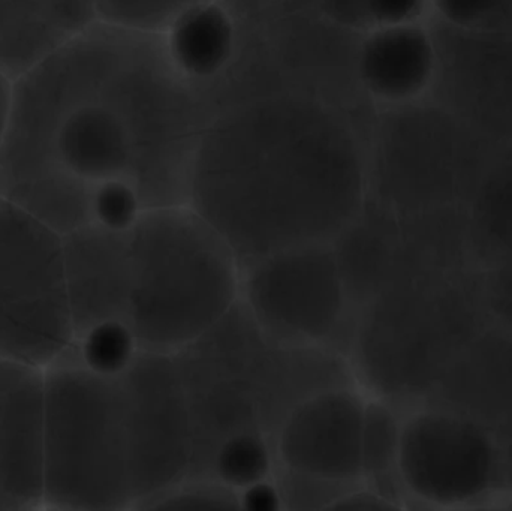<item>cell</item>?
Instances as JSON below:
<instances>
[{
    "label": "cell",
    "mask_w": 512,
    "mask_h": 511,
    "mask_svg": "<svg viewBox=\"0 0 512 511\" xmlns=\"http://www.w3.org/2000/svg\"><path fill=\"white\" fill-rule=\"evenodd\" d=\"M209 108L164 35L99 23L14 78L0 198L66 236L96 221L99 186L143 209L188 206Z\"/></svg>",
    "instance_id": "cell-1"
},
{
    "label": "cell",
    "mask_w": 512,
    "mask_h": 511,
    "mask_svg": "<svg viewBox=\"0 0 512 511\" xmlns=\"http://www.w3.org/2000/svg\"><path fill=\"white\" fill-rule=\"evenodd\" d=\"M373 120L273 96L210 116L192 168L189 206L240 270L310 245H333L367 203Z\"/></svg>",
    "instance_id": "cell-2"
},
{
    "label": "cell",
    "mask_w": 512,
    "mask_h": 511,
    "mask_svg": "<svg viewBox=\"0 0 512 511\" xmlns=\"http://www.w3.org/2000/svg\"><path fill=\"white\" fill-rule=\"evenodd\" d=\"M173 357L194 432L186 480L207 479L213 456L231 438L259 434L273 440L301 402L331 387L357 384L345 354L277 341L242 299Z\"/></svg>",
    "instance_id": "cell-3"
},
{
    "label": "cell",
    "mask_w": 512,
    "mask_h": 511,
    "mask_svg": "<svg viewBox=\"0 0 512 511\" xmlns=\"http://www.w3.org/2000/svg\"><path fill=\"white\" fill-rule=\"evenodd\" d=\"M234 24L224 71L200 87L210 114L273 96L315 99L373 119L358 72L363 35L340 26L315 0H221Z\"/></svg>",
    "instance_id": "cell-4"
},
{
    "label": "cell",
    "mask_w": 512,
    "mask_h": 511,
    "mask_svg": "<svg viewBox=\"0 0 512 511\" xmlns=\"http://www.w3.org/2000/svg\"><path fill=\"white\" fill-rule=\"evenodd\" d=\"M489 323L480 270L411 276L355 309L346 356L367 395L405 410L430 398L454 357Z\"/></svg>",
    "instance_id": "cell-5"
},
{
    "label": "cell",
    "mask_w": 512,
    "mask_h": 511,
    "mask_svg": "<svg viewBox=\"0 0 512 511\" xmlns=\"http://www.w3.org/2000/svg\"><path fill=\"white\" fill-rule=\"evenodd\" d=\"M240 291L236 257L191 206L143 210L128 228L123 324L140 350L188 347L239 302Z\"/></svg>",
    "instance_id": "cell-6"
},
{
    "label": "cell",
    "mask_w": 512,
    "mask_h": 511,
    "mask_svg": "<svg viewBox=\"0 0 512 511\" xmlns=\"http://www.w3.org/2000/svg\"><path fill=\"white\" fill-rule=\"evenodd\" d=\"M120 371L89 365L78 348L45 369L44 509H134Z\"/></svg>",
    "instance_id": "cell-7"
},
{
    "label": "cell",
    "mask_w": 512,
    "mask_h": 511,
    "mask_svg": "<svg viewBox=\"0 0 512 511\" xmlns=\"http://www.w3.org/2000/svg\"><path fill=\"white\" fill-rule=\"evenodd\" d=\"M504 144L430 96L378 107L367 140V200L403 216L466 209Z\"/></svg>",
    "instance_id": "cell-8"
},
{
    "label": "cell",
    "mask_w": 512,
    "mask_h": 511,
    "mask_svg": "<svg viewBox=\"0 0 512 511\" xmlns=\"http://www.w3.org/2000/svg\"><path fill=\"white\" fill-rule=\"evenodd\" d=\"M75 348L63 236L0 198V357L45 371Z\"/></svg>",
    "instance_id": "cell-9"
},
{
    "label": "cell",
    "mask_w": 512,
    "mask_h": 511,
    "mask_svg": "<svg viewBox=\"0 0 512 511\" xmlns=\"http://www.w3.org/2000/svg\"><path fill=\"white\" fill-rule=\"evenodd\" d=\"M399 477L406 504L475 509L505 500L492 426L432 401L403 410Z\"/></svg>",
    "instance_id": "cell-10"
},
{
    "label": "cell",
    "mask_w": 512,
    "mask_h": 511,
    "mask_svg": "<svg viewBox=\"0 0 512 511\" xmlns=\"http://www.w3.org/2000/svg\"><path fill=\"white\" fill-rule=\"evenodd\" d=\"M240 299L277 341L348 353L354 306L333 245L301 246L252 264L242 272Z\"/></svg>",
    "instance_id": "cell-11"
},
{
    "label": "cell",
    "mask_w": 512,
    "mask_h": 511,
    "mask_svg": "<svg viewBox=\"0 0 512 511\" xmlns=\"http://www.w3.org/2000/svg\"><path fill=\"white\" fill-rule=\"evenodd\" d=\"M120 374L128 405L134 509H144L191 473V413L173 354L140 350Z\"/></svg>",
    "instance_id": "cell-12"
},
{
    "label": "cell",
    "mask_w": 512,
    "mask_h": 511,
    "mask_svg": "<svg viewBox=\"0 0 512 511\" xmlns=\"http://www.w3.org/2000/svg\"><path fill=\"white\" fill-rule=\"evenodd\" d=\"M361 392L357 384L331 387L295 407L273 438L274 473L312 483L331 504L364 486Z\"/></svg>",
    "instance_id": "cell-13"
},
{
    "label": "cell",
    "mask_w": 512,
    "mask_h": 511,
    "mask_svg": "<svg viewBox=\"0 0 512 511\" xmlns=\"http://www.w3.org/2000/svg\"><path fill=\"white\" fill-rule=\"evenodd\" d=\"M438 72L430 98L512 146V30L469 32L432 20Z\"/></svg>",
    "instance_id": "cell-14"
},
{
    "label": "cell",
    "mask_w": 512,
    "mask_h": 511,
    "mask_svg": "<svg viewBox=\"0 0 512 511\" xmlns=\"http://www.w3.org/2000/svg\"><path fill=\"white\" fill-rule=\"evenodd\" d=\"M44 369L0 357V511L44 509Z\"/></svg>",
    "instance_id": "cell-15"
},
{
    "label": "cell",
    "mask_w": 512,
    "mask_h": 511,
    "mask_svg": "<svg viewBox=\"0 0 512 511\" xmlns=\"http://www.w3.org/2000/svg\"><path fill=\"white\" fill-rule=\"evenodd\" d=\"M128 228L90 222L63 236L77 345L98 327L122 323L128 290Z\"/></svg>",
    "instance_id": "cell-16"
},
{
    "label": "cell",
    "mask_w": 512,
    "mask_h": 511,
    "mask_svg": "<svg viewBox=\"0 0 512 511\" xmlns=\"http://www.w3.org/2000/svg\"><path fill=\"white\" fill-rule=\"evenodd\" d=\"M358 72L376 107L429 98L438 72V48L430 18L364 33Z\"/></svg>",
    "instance_id": "cell-17"
},
{
    "label": "cell",
    "mask_w": 512,
    "mask_h": 511,
    "mask_svg": "<svg viewBox=\"0 0 512 511\" xmlns=\"http://www.w3.org/2000/svg\"><path fill=\"white\" fill-rule=\"evenodd\" d=\"M427 401L495 426L512 410V330L489 323L456 357Z\"/></svg>",
    "instance_id": "cell-18"
},
{
    "label": "cell",
    "mask_w": 512,
    "mask_h": 511,
    "mask_svg": "<svg viewBox=\"0 0 512 511\" xmlns=\"http://www.w3.org/2000/svg\"><path fill=\"white\" fill-rule=\"evenodd\" d=\"M96 21L95 0H0V69L17 78Z\"/></svg>",
    "instance_id": "cell-19"
},
{
    "label": "cell",
    "mask_w": 512,
    "mask_h": 511,
    "mask_svg": "<svg viewBox=\"0 0 512 511\" xmlns=\"http://www.w3.org/2000/svg\"><path fill=\"white\" fill-rule=\"evenodd\" d=\"M164 39L180 72L203 87L230 62L234 24L221 0H209L180 15L164 33Z\"/></svg>",
    "instance_id": "cell-20"
},
{
    "label": "cell",
    "mask_w": 512,
    "mask_h": 511,
    "mask_svg": "<svg viewBox=\"0 0 512 511\" xmlns=\"http://www.w3.org/2000/svg\"><path fill=\"white\" fill-rule=\"evenodd\" d=\"M472 260L478 270L512 257V146L498 158L465 209Z\"/></svg>",
    "instance_id": "cell-21"
},
{
    "label": "cell",
    "mask_w": 512,
    "mask_h": 511,
    "mask_svg": "<svg viewBox=\"0 0 512 511\" xmlns=\"http://www.w3.org/2000/svg\"><path fill=\"white\" fill-rule=\"evenodd\" d=\"M402 417V408L367 395L361 440L364 486L393 503L397 509L406 506L405 492L399 477Z\"/></svg>",
    "instance_id": "cell-22"
},
{
    "label": "cell",
    "mask_w": 512,
    "mask_h": 511,
    "mask_svg": "<svg viewBox=\"0 0 512 511\" xmlns=\"http://www.w3.org/2000/svg\"><path fill=\"white\" fill-rule=\"evenodd\" d=\"M273 440L259 434L231 438L213 456L207 480H218L239 492L245 486L274 474Z\"/></svg>",
    "instance_id": "cell-23"
},
{
    "label": "cell",
    "mask_w": 512,
    "mask_h": 511,
    "mask_svg": "<svg viewBox=\"0 0 512 511\" xmlns=\"http://www.w3.org/2000/svg\"><path fill=\"white\" fill-rule=\"evenodd\" d=\"M315 3L331 20L360 35L430 18L429 0H315Z\"/></svg>",
    "instance_id": "cell-24"
},
{
    "label": "cell",
    "mask_w": 512,
    "mask_h": 511,
    "mask_svg": "<svg viewBox=\"0 0 512 511\" xmlns=\"http://www.w3.org/2000/svg\"><path fill=\"white\" fill-rule=\"evenodd\" d=\"M209 0H95L96 20L134 32L164 35L194 6Z\"/></svg>",
    "instance_id": "cell-25"
},
{
    "label": "cell",
    "mask_w": 512,
    "mask_h": 511,
    "mask_svg": "<svg viewBox=\"0 0 512 511\" xmlns=\"http://www.w3.org/2000/svg\"><path fill=\"white\" fill-rule=\"evenodd\" d=\"M430 18L469 32H511L512 0H429Z\"/></svg>",
    "instance_id": "cell-26"
},
{
    "label": "cell",
    "mask_w": 512,
    "mask_h": 511,
    "mask_svg": "<svg viewBox=\"0 0 512 511\" xmlns=\"http://www.w3.org/2000/svg\"><path fill=\"white\" fill-rule=\"evenodd\" d=\"M144 509L240 510L239 494L218 480H185Z\"/></svg>",
    "instance_id": "cell-27"
},
{
    "label": "cell",
    "mask_w": 512,
    "mask_h": 511,
    "mask_svg": "<svg viewBox=\"0 0 512 511\" xmlns=\"http://www.w3.org/2000/svg\"><path fill=\"white\" fill-rule=\"evenodd\" d=\"M480 272L490 320L512 330V257Z\"/></svg>",
    "instance_id": "cell-28"
},
{
    "label": "cell",
    "mask_w": 512,
    "mask_h": 511,
    "mask_svg": "<svg viewBox=\"0 0 512 511\" xmlns=\"http://www.w3.org/2000/svg\"><path fill=\"white\" fill-rule=\"evenodd\" d=\"M240 510L251 511H277L285 510L282 491L274 476L258 480L240 489L239 492Z\"/></svg>",
    "instance_id": "cell-29"
},
{
    "label": "cell",
    "mask_w": 512,
    "mask_h": 511,
    "mask_svg": "<svg viewBox=\"0 0 512 511\" xmlns=\"http://www.w3.org/2000/svg\"><path fill=\"white\" fill-rule=\"evenodd\" d=\"M499 459H501L502 486L505 500L512 501V410L493 426Z\"/></svg>",
    "instance_id": "cell-30"
},
{
    "label": "cell",
    "mask_w": 512,
    "mask_h": 511,
    "mask_svg": "<svg viewBox=\"0 0 512 511\" xmlns=\"http://www.w3.org/2000/svg\"><path fill=\"white\" fill-rule=\"evenodd\" d=\"M12 92H14V78L0 69V147L8 131L9 117H11Z\"/></svg>",
    "instance_id": "cell-31"
}]
</instances>
